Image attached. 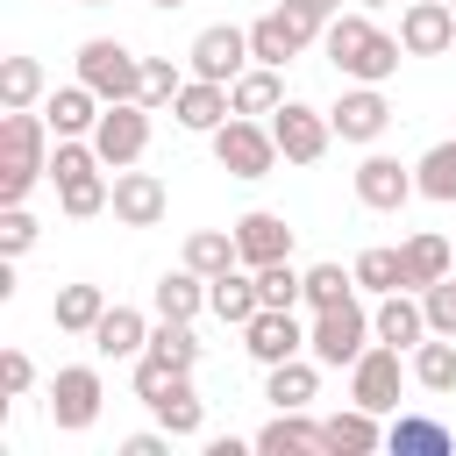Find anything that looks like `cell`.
<instances>
[{"instance_id":"37","label":"cell","mask_w":456,"mask_h":456,"mask_svg":"<svg viewBox=\"0 0 456 456\" xmlns=\"http://www.w3.org/2000/svg\"><path fill=\"white\" fill-rule=\"evenodd\" d=\"M256 292H264V306H306V271L292 256H278L256 271Z\"/></svg>"},{"instance_id":"40","label":"cell","mask_w":456,"mask_h":456,"mask_svg":"<svg viewBox=\"0 0 456 456\" xmlns=\"http://www.w3.org/2000/svg\"><path fill=\"white\" fill-rule=\"evenodd\" d=\"M185 78H192V71H178L171 57H142V107H171Z\"/></svg>"},{"instance_id":"29","label":"cell","mask_w":456,"mask_h":456,"mask_svg":"<svg viewBox=\"0 0 456 456\" xmlns=\"http://www.w3.org/2000/svg\"><path fill=\"white\" fill-rule=\"evenodd\" d=\"M264 399H271V406H314V399H321V363H314V356L271 363V370H264Z\"/></svg>"},{"instance_id":"32","label":"cell","mask_w":456,"mask_h":456,"mask_svg":"<svg viewBox=\"0 0 456 456\" xmlns=\"http://www.w3.org/2000/svg\"><path fill=\"white\" fill-rule=\"evenodd\" d=\"M406 363H413V385H420V392H456V335H428V342H413Z\"/></svg>"},{"instance_id":"2","label":"cell","mask_w":456,"mask_h":456,"mask_svg":"<svg viewBox=\"0 0 456 456\" xmlns=\"http://www.w3.org/2000/svg\"><path fill=\"white\" fill-rule=\"evenodd\" d=\"M50 150L57 128L43 121V107H0V207H21L36 178H50Z\"/></svg>"},{"instance_id":"17","label":"cell","mask_w":456,"mask_h":456,"mask_svg":"<svg viewBox=\"0 0 456 456\" xmlns=\"http://www.w3.org/2000/svg\"><path fill=\"white\" fill-rule=\"evenodd\" d=\"M164 207H171V192H164L157 171H135V164L114 171V221H121V228H157Z\"/></svg>"},{"instance_id":"38","label":"cell","mask_w":456,"mask_h":456,"mask_svg":"<svg viewBox=\"0 0 456 456\" xmlns=\"http://www.w3.org/2000/svg\"><path fill=\"white\" fill-rule=\"evenodd\" d=\"M150 356L192 370V363H200V335H192V321H164V314H157V328H150Z\"/></svg>"},{"instance_id":"21","label":"cell","mask_w":456,"mask_h":456,"mask_svg":"<svg viewBox=\"0 0 456 456\" xmlns=\"http://www.w3.org/2000/svg\"><path fill=\"white\" fill-rule=\"evenodd\" d=\"M150 328H157L150 314H135V306H107V314H100V328H93L86 342H93V356H114V363H135V356L150 349Z\"/></svg>"},{"instance_id":"4","label":"cell","mask_w":456,"mask_h":456,"mask_svg":"<svg viewBox=\"0 0 456 456\" xmlns=\"http://www.w3.org/2000/svg\"><path fill=\"white\" fill-rule=\"evenodd\" d=\"M370 342H378V328H370V306H363V299L321 306V314L306 321V356H314L321 370H349Z\"/></svg>"},{"instance_id":"45","label":"cell","mask_w":456,"mask_h":456,"mask_svg":"<svg viewBox=\"0 0 456 456\" xmlns=\"http://www.w3.org/2000/svg\"><path fill=\"white\" fill-rule=\"evenodd\" d=\"M292 7H306V14H321V21H335V14H342V0H292Z\"/></svg>"},{"instance_id":"41","label":"cell","mask_w":456,"mask_h":456,"mask_svg":"<svg viewBox=\"0 0 456 456\" xmlns=\"http://www.w3.org/2000/svg\"><path fill=\"white\" fill-rule=\"evenodd\" d=\"M36 249V214L28 207H0V256H28Z\"/></svg>"},{"instance_id":"39","label":"cell","mask_w":456,"mask_h":456,"mask_svg":"<svg viewBox=\"0 0 456 456\" xmlns=\"http://www.w3.org/2000/svg\"><path fill=\"white\" fill-rule=\"evenodd\" d=\"M342 299H356V271H342V264H314V271H306V306L321 314V306H342Z\"/></svg>"},{"instance_id":"42","label":"cell","mask_w":456,"mask_h":456,"mask_svg":"<svg viewBox=\"0 0 456 456\" xmlns=\"http://www.w3.org/2000/svg\"><path fill=\"white\" fill-rule=\"evenodd\" d=\"M420 306H428V328H435V335H456V271L435 278V285L420 292Z\"/></svg>"},{"instance_id":"30","label":"cell","mask_w":456,"mask_h":456,"mask_svg":"<svg viewBox=\"0 0 456 456\" xmlns=\"http://www.w3.org/2000/svg\"><path fill=\"white\" fill-rule=\"evenodd\" d=\"M228 100H235V114H256V121H271V114L285 107V71H278V64H249V71L228 86Z\"/></svg>"},{"instance_id":"19","label":"cell","mask_w":456,"mask_h":456,"mask_svg":"<svg viewBox=\"0 0 456 456\" xmlns=\"http://www.w3.org/2000/svg\"><path fill=\"white\" fill-rule=\"evenodd\" d=\"M235 249H242V264H249V271H264V264L292 256V228H285V214H271V207H249V214L235 221Z\"/></svg>"},{"instance_id":"33","label":"cell","mask_w":456,"mask_h":456,"mask_svg":"<svg viewBox=\"0 0 456 456\" xmlns=\"http://www.w3.org/2000/svg\"><path fill=\"white\" fill-rule=\"evenodd\" d=\"M356 292H370V299H385V292H399L406 285V256L392 249V242H370V249H356Z\"/></svg>"},{"instance_id":"16","label":"cell","mask_w":456,"mask_h":456,"mask_svg":"<svg viewBox=\"0 0 456 456\" xmlns=\"http://www.w3.org/2000/svg\"><path fill=\"white\" fill-rule=\"evenodd\" d=\"M399 43H406V57H442L456 43V7L449 0H406L399 7Z\"/></svg>"},{"instance_id":"22","label":"cell","mask_w":456,"mask_h":456,"mask_svg":"<svg viewBox=\"0 0 456 456\" xmlns=\"http://www.w3.org/2000/svg\"><path fill=\"white\" fill-rule=\"evenodd\" d=\"M321 442H328V456H370V449H385V413H370V406H342V413H328L321 420Z\"/></svg>"},{"instance_id":"27","label":"cell","mask_w":456,"mask_h":456,"mask_svg":"<svg viewBox=\"0 0 456 456\" xmlns=\"http://www.w3.org/2000/svg\"><path fill=\"white\" fill-rule=\"evenodd\" d=\"M385 449H392V456H456V435H449L435 413H392Z\"/></svg>"},{"instance_id":"6","label":"cell","mask_w":456,"mask_h":456,"mask_svg":"<svg viewBox=\"0 0 456 456\" xmlns=\"http://www.w3.org/2000/svg\"><path fill=\"white\" fill-rule=\"evenodd\" d=\"M321 28H328L321 14H306V7H292V0H285V7H271V14H256V21H249V57L285 71L306 43H321Z\"/></svg>"},{"instance_id":"12","label":"cell","mask_w":456,"mask_h":456,"mask_svg":"<svg viewBox=\"0 0 456 456\" xmlns=\"http://www.w3.org/2000/svg\"><path fill=\"white\" fill-rule=\"evenodd\" d=\"M271 135H278L285 164H321L328 142H335V121H328V107H314V100H285V107L271 114Z\"/></svg>"},{"instance_id":"3","label":"cell","mask_w":456,"mask_h":456,"mask_svg":"<svg viewBox=\"0 0 456 456\" xmlns=\"http://www.w3.org/2000/svg\"><path fill=\"white\" fill-rule=\"evenodd\" d=\"M135 399L157 413V428H171L178 442L185 435H200L207 428V399L192 392V370H178V363H164V356H135Z\"/></svg>"},{"instance_id":"46","label":"cell","mask_w":456,"mask_h":456,"mask_svg":"<svg viewBox=\"0 0 456 456\" xmlns=\"http://www.w3.org/2000/svg\"><path fill=\"white\" fill-rule=\"evenodd\" d=\"M356 7H370V14H378V7H392V0H356Z\"/></svg>"},{"instance_id":"36","label":"cell","mask_w":456,"mask_h":456,"mask_svg":"<svg viewBox=\"0 0 456 456\" xmlns=\"http://www.w3.org/2000/svg\"><path fill=\"white\" fill-rule=\"evenodd\" d=\"M413 185H420V200H442V207L456 200V135L435 142V150L413 164Z\"/></svg>"},{"instance_id":"18","label":"cell","mask_w":456,"mask_h":456,"mask_svg":"<svg viewBox=\"0 0 456 456\" xmlns=\"http://www.w3.org/2000/svg\"><path fill=\"white\" fill-rule=\"evenodd\" d=\"M228 114H235V100H228V86H221V78H185V86H178V100H171V121H178V128H192V135H214Z\"/></svg>"},{"instance_id":"26","label":"cell","mask_w":456,"mask_h":456,"mask_svg":"<svg viewBox=\"0 0 456 456\" xmlns=\"http://www.w3.org/2000/svg\"><path fill=\"white\" fill-rule=\"evenodd\" d=\"M256 306H264V292H256V271H249V264H235V271L207 278V314H214V321L242 328V321H249Z\"/></svg>"},{"instance_id":"49","label":"cell","mask_w":456,"mask_h":456,"mask_svg":"<svg viewBox=\"0 0 456 456\" xmlns=\"http://www.w3.org/2000/svg\"><path fill=\"white\" fill-rule=\"evenodd\" d=\"M449 7H456V0H449Z\"/></svg>"},{"instance_id":"44","label":"cell","mask_w":456,"mask_h":456,"mask_svg":"<svg viewBox=\"0 0 456 456\" xmlns=\"http://www.w3.org/2000/svg\"><path fill=\"white\" fill-rule=\"evenodd\" d=\"M242 449H256V442H235V435H214L207 442V456H242Z\"/></svg>"},{"instance_id":"1","label":"cell","mask_w":456,"mask_h":456,"mask_svg":"<svg viewBox=\"0 0 456 456\" xmlns=\"http://www.w3.org/2000/svg\"><path fill=\"white\" fill-rule=\"evenodd\" d=\"M321 57H328L349 86H385V78L399 71L406 43H399L392 28H378L370 7H349V14H335V21L321 28Z\"/></svg>"},{"instance_id":"34","label":"cell","mask_w":456,"mask_h":456,"mask_svg":"<svg viewBox=\"0 0 456 456\" xmlns=\"http://www.w3.org/2000/svg\"><path fill=\"white\" fill-rule=\"evenodd\" d=\"M50 100V71L36 57H0V107H43Z\"/></svg>"},{"instance_id":"28","label":"cell","mask_w":456,"mask_h":456,"mask_svg":"<svg viewBox=\"0 0 456 456\" xmlns=\"http://www.w3.org/2000/svg\"><path fill=\"white\" fill-rule=\"evenodd\" d=\"M150 306H157L164 321H200V314H207V278H200L192 264H178V271H164V278L150 285Z\"/></svg>"},{"instance_id":"35","label":"cell","mask_w":456,"mask_h":456,"mask_svg":"<svg viewBox=\"0 0 456 456\" xmlns=\"http://www.w3.org/2000/svg\"><path fill=\"white\" fill-rule=\"evenodd\" d=\"M185 264H192L200 278H221V271H235V264H242V249H235V228H192V235H185Z\"/></svg>"},{"instance_id":"20","label":"cell","mask_w":456,"mask_h":456,"mask_svg":"<svg viewBox=\"0 0 456 456\" xmlns=\"http://www.w3.org/2000/svg\"><path fill=\"white\" fill-rule=\"evenodd\" d=\"M370 328H378V342H392V349H413V342H428L435 328H428V306H420V292H385L378 306H370Z\"/></svg>"},{"instance_id":"15","label":"cell","mask_w":456,"mask_h":456,"mask_svg":"<svg viewBox=\"0 0 456 456\" xmlns=\"http://www.w3.org/2000/svg\"><path fill=\"white\" fill-rule=\"evenodd\" d=\"M349 185H356V200H363L370 214H399V207L420 192V185H413V164H399V157H385V150H370Z\"/></svg>"},{"instance_id":"48","label":"cell","mask_w":456,"mask_h":456,"mask_svg":"<svg viewBox=\"0 0 456 456\" xmlns=\"http://www.w3.org/2000/svg\"><path fill=\"white\" fill-rule=\"evenodd\" d=\"M71 7H107V0H71Z\"/></svg>"},{"instance_id":"10","label":"cell","mask_w":456,"mask_h":456,"mask_svg":"<svg viewBox=\"0 0 456 456\" xmlns=\"http://www.w3.org/2000/svg\"><path fill=\"white\" fill-rule=\"evenodd\" d=\"M100 406H107L100 363H64V370L50 378V420H57L64 435H86V428L100 420Z\"/></svg>"},{"instance_id":"13","label":"cell","mask_w":456,"mask_h":456,"mask_svg":"<svg viewBox=\"0 0 456 456\" xmlns=\"http://www.w3.org/2000/svg\"><path fill=\"white\" fill-rule=\"evenodd\" d=\"M242 349L271 370V363H285V356H306V321H299V306H256L249 321H242Z\"/></svg>"},{"instance_id":"23","label":"cell","mask_w":456,"mask_h":456,"mask_svg":"<svg viewBox=\"0 0 456 456\" xmlns=\"http://www.w3.org/2000/svg\"><path fill=\"white\" fill-rule=\"evenodd\" d=\"M256 449H264V456H328L321 420H306V406H278V413L256 428Z\"/></svg>"},{"instance_id":"7","label":"cell","mask_w":456,"mask_h":456,"mask_svg":"<svg viewBox=\"0 0 456 456\" xmlns=\"http://www.w3.org/2000/svg\"><path fill=\"white\" fill-rule=\"evenodd\" d=\"M78 78L100 93V100H142V57L114 36H86L78 43Z\"/></svg>"},{"instance_id":"5","label":"cell","mask_w":456,"mask_h":456,"mask_svg":"<svg viewBox=\"0 0 456 456\" xmlns=\"http://www.w3.org/2000/svg\"><path fill=\"white\" fill-rule=\"evenodd\" d=\"M207 142H214V164H221L228 178H271L278 157H285L278 135H271V121H256V114H228Z\"/></svg>"},{"instance_id":"43","label":"cell","mask_w":456,"mask_h":456,"mask_svg":"<svg viewBox=\"0 0 456 456\" xmlns=\"http://www.w3.org/2000/svg\"><path fill=\"white\" fill-rule=\"evenodd\" d=\"M36 385V363H28V349H0V392L7 399H21Z\"/></svg>"},{"instance_id":"14","label":"cell","mask_w":456,"mask_h":456,"mask_svg":"<svg viewBox=\"0 0 456 456\" xmlns=\"http://www.w3.org/2000/svg\"><path fill=\"white\" fill-rule=\"evenodd\" d=\"M328 121H335V142L378 150V135L392 128V100H385V86H349V93L328 107Z\"/></svg>"},{"instance_id":"9","label":"cell","mask_w":456,"mask_h":456,"mask_svg":"<svg viewBox=\"0 0 456 456\" xmlns=\"http://www.w3.org/2000/svg\"><path fill=\"white\" fill-rule=\"evenodd\" d=\"M406 378H413L406 349L370 342V349L349 363V399H356V406H370V413H399V385H406Z\"/></svg>"},{"instance_id":"47","label":"cell","mask_w":456,"mask_h":456,"mask_svg":"<svg viewBox=\"0 0 456 456\" xmlns=\"http://www.w3.org/2000/svg\"><path fill=\"white\" fill-rule=\"evenodd\" d=\"M142 7H185V0H142Z\"/></svg>"},{"instance_id":"24","label":"cell","mask_w":456,"mask_h":456,"mask_svg":"<svg viewBox=\"0 0 456 456\" xmlns=\"http://www.w3.org/2000/svg\"><path fill=\"white\" fill-rule=\"evenodd\" d=\"M100 107H107V100H100L86 78H71V86H50V100H43V121H50L57 135H93Z\"/></svg>"},{"instance_id":"31","label":"cell","mask_w":456,"mask_h":456,"mask_svg":"<svg viewBox=\"0 0 456 456\" xmlns=\"http://www.w3.org/2000/svg\"><path fill=\"white\" fill-rule=\"evenodd\" d=\"M100 314H107V292H100V285H57V299H50L57 335H93Z\"/></svg>"},{"instance_id":"25","label":"cell","mask_w":456,"mask_h":456,"mask_svg":"<svg viewBox=\"0 0 456 456\" xmlns=\"http://www.w3.org/2000/svg\"><path fill=\"white\" fill-rule=\"evenodd\" d=\"M399 256H406V292H428L435 278L456 271V249H449V235H435V228H413V235L399 242Z\"/></svg>"},{"instance_id":"11","label":"cell","mask_w":456,"mask_h":456,"mask_svg":"<svg viewBox=\"0 0 456 456\" xmlns=\"http://www.w3.org/2000/svg\"><path fill=\"white\" fill-rule=\"evenodd\" d=\"M185 64H192V78H221V86H235V78L256 64V57H249V28H235V21H207V28L192 36Z\"/></svg>"},{"instance_id":"8","label":"cell","mask_w":456,"mask_h":456,"mask_svg":"<svg viewBox=\"0 0 456 456\" xmlns=\"http://www.w3.org/2000/svg\"><path fill=\"white\" fill-rule=\"evenodd\" d=\"M150 114H157V107H142V100H107V107H100V121H93V150H100L107 171L142 164V150H150Z\"/></svg>"}]
</instances>
